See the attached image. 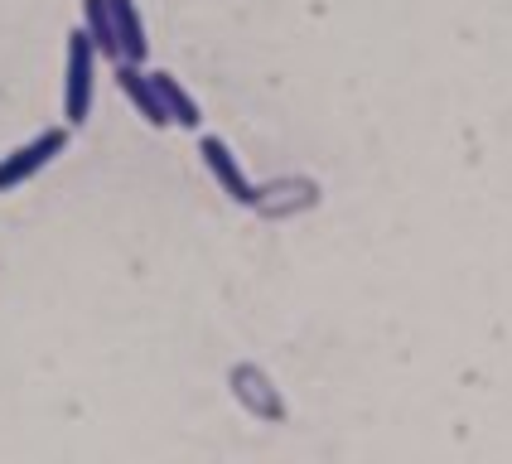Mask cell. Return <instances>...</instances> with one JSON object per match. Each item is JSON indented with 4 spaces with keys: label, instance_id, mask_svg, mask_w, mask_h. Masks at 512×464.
I'll list each match as a JSON object with an SVG mask.
<instances>
[{
    "label": "cell",
    "instance_id": "4",
    "mask_svg": "<svg viewBox=\"0 0 512 464\" xmlns=\"http://www.w3.org/2000/svg\"><path fill=\"white\" fill-rule=\"evenodd\" d=\"M116 87H121V97L136 107V116H145L155 131L170 126V116H165V107H160V92H155V83H150V68H145V63L116 58Z\"/></svg>",
    "mask_w": 512,
    "mask_h": 464
},
{
    "label": "cell",
    "instance_id": "2",
    "mask_svg": "<svg viewBox=\"0 0 512 464\" xmlns=\"http://www.w3.org/2000/svg\"><path fill=\"white\" fill-rule=\"evenodd\" d=\"M63 150H68V126H49V131H39L34 141L15 145V150L0 160V194H10V189L29 184L44 165H54Z\"/></svg>",
    "mask_w": 512,
    "mask_h": 464
},
{
    "label": "cell",
    "instance_id": "7",
    "mask_svg": "<svg viewBox=\"0 0 512 464\" xmlns=\"http://www.w3.org/2000/svg\"><path fill=\"white\" fill-rule=\"evenodd\" d=\"M92 39V49H97V58H107V63H116L121 58V49H116V29H112V10H107V0H83V25H78Z\"/></svg>",
    "mask_w": 512,
    "mask_h": 464
},
{
    "label": "cell",
    "instance_id": "5",
    "mask_svg": "<svg viewBox=\"0 0 512 464\" xmlns=\"http://www.w3.org/2000/svg\"><path fill=\"white\" fill-rule=\"evenodd\" d=\"M150 83H155V92H160V107H165V116H170V126H184V131H199L203 126V107L194 102V92L179 83L174 73H165V68H150Z\"/></svg>",
    "mask_w": 512,
    "mask_h": 464
},
{
    "label": "cell",
    "instance_id": "1",
    "mask_svg": "<svg viewBox=\"0 0 512 464\" xmlns=\"http://www.w3.org/2000/svg\"><path fill=\"white\" fill-rule=\"evenodd\" d=\"M92 92H97V49L83 29L68 34V49H63V126L78 131L92 112Z\"/></svg>",
    "mask_w": 512,
    "mask_h": 464
},
{
    "label": "cell",
    "instance_id": "6",
    "mask_svg": "<svg viewBox=\"0 0 512 464\" xmlns=\"http://www.w3.org/2000/svg\"><path fill=\"white\" fill-rule=\"evenodd\" d=\"M112 10V29H116V49L126 63H145L150 54V39H145V20H141V5L136 0H107Z\"/></svg>",
    "mask_w": 512,
    "mask_h": 464
},
{
    "label": "cell",
    "instance_id": "3",
    "mask_svg": "<svg viewBox=\"0 0 512 464\" xmlns=\"http://www.w3.org/2000/svg\"><path fill=\"white\" fill-rule=\"evenodd\" d=\"M199 155H203V170L213 174V184H218L232 203H256L252 179H247V170L237 165V155L228 150V141H218V136H199Z\"/></svg>",
    "mask_w": 512,
    "mask_h": 464
}]
</instances>
